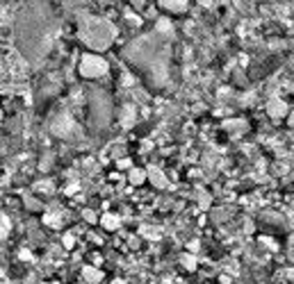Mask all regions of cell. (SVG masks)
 <instances>
[{"instance_id":"7a4b0ae2","label":"cell","mask_w":294,"mask_h":284,"mask_svg":"<svg viewBox=\"0 0 294 284\" xmlns=\"http://www.w3.org/2000/svg\"><path fill=\"white\" fill-rule=\"evenodd\" d=\"M57 34V18L51 5L44 0H32L21 9L16 18V46L30 64H39L53 46Z\"/></svg>"},{"instance_id":"7c38bea8","label":"cell","mask_w":294,"mask_h":284,"mask_svg":"<svg viewBox=\"0 0 294 284\" xmlns=\"http://www.w3.org/2000/svg\"><path fill=\"white\" fill-rule=\"evenodd\" d=\"M7 232H9V218L0 216V239H5Z\"/></svg>"},{"instance_id":"7402d4cb","label":"cell","mask_w":294,"mask_h":284,"mask_svg":"<svg viewBox=\"0 0 294 284\" xmlns=\"http://www.w3.org/2000/svg\"><path fill=\"white\" fill-rule=\"evenodd\" d=\"M112 284H125V282H123V280H114Z\"/></svg>"},{"instance_id":"52a82bcc","label":"cell","mask_w":294,"mask_h":284,"mask_svg":"<svg viewBox=\"0 0 294 284\" xmlns=\"http://www.w3.org/2000/svg\"><path fill=\"white\" fill-rule=\"evenodd\" d=\"M146 178L153 182V187H158V189H162V187H167V178L162 175V171H158V168H148Z\"/></svg>"},{"instance_id":"3957f363","label":"cell","mask_w":294,"mask_h":284,"mask_svg":"<svg viewBox=\"0 0 294 284\" xmlns=\"http://www.w3.org/2000/svg\"><path fill=\"white\" fill-rule=\"evenodd\" d=\"M78 37L91 50H105L110 48L117 37V28L105 18L96 16H80L78 18Z\"/></svg>"},{"instance_id":"44dd1931","label":"cell","mask_w":294,"mask_h":284,"mask_svg":"<svg viewBox=\"0 0 294 284\" xmlns=\"http://www.w3.org/2000/svg\"><path fill=\"white\" fill-rule=\"evenodd\" d=\"M198 2H201V5H210V0H198Z\"/></svg>"},{"instance_id":"8992f818","label":"cell","mask_w":294,"mask_h":284,"mask_svg":"<svg viewBox=\"0 0 294 284\" xmlns=\"http://www.w3.org/2000/svg\"><path fill=\"white\" fill-rule=\"evenodd\" d=\"M82 278H85L89 284H98L103 280V273H101V268L98 266H85L82 268Z\"/></svg>"},{"instance_id":"5bb4252c","label":"cell","mask_w":294,"mask_h":284,"mask_svg":"<svg viewBox=\"0 0 294 284\" xmlns=\"http://www.w3.org/2000/svg\"><path fill=\"white\" fill-rule=\"evenodd\" d=\"M25 205H28V209H32V212H39V209H41V202H37L34 198H28Z\"/></svg>"},{"instance_id":"ac0fdd59","label":"cell","mask_w":294,"mask_h":284,"mask_svg":"<svg viewBox=\"0 0 294 284\" xmlns=\"http://www.w3.org/2000/svg\"><path fill=\"white\" fill-rule=\"evenodd\" d=\"M119 166H121V168H128V166H130V162H128V159H121Z\"/></svg>"},{"instance_id":"2e32d148","label":"cell","mask_w":294,"mask_h":284,"mask_svg":"<svg viewBox=\"0 0 294 284\" xmlns=\"http://www.w3.org/2000/svg\"><path fill=\"white\" fill-rule=\"evenodd\" d=\"M44 223H46V225H53V228H55V225H59V218L53 216V214H48V216L44 218Z\"/></svg>"},{"instance_id":"30bf717a","label":"cell","mask_w":294,"mask_h":284,"mask_svg":"<svg viewBox=\"0 0 294 284\" xmlns=\"http://www.w3.org/2000/svg\"><path fill=\"white\" fill-rule=\"evenodd\" d=\"M269 114H272V116H283V114H285V105H283V102H281V100H272V102H269Z\"/></svg>"},{"instance_id":"e0dca14e","label":"cell","mask_w":294,"mask_h":284,"mask_svg":"<svg viewBox=\"0 0 294 284\" xmlns=\"http://www.w3.org/2000/svg\"><path fill=\"white\" fill-rule=\"evenodd\" d=\"M85 218L89 221V223H94V221H96V214H94V212H85Z\"/></svg>"},{"instance_id":"9c48e42d","label":"cell","mask_w":294,"mask_h":284,"mask_svg":"<svg viewBox=\"0 0 294 284\" xmlns=\"http://www.w3.org/2000/svg\"><path fill=\"white\" fill-rule=\"evenodd\" d=\"M101 223H103V228H105V230H117L121 221H119V216H114V214H105Z\"/></svg>"},{"instance_id":"8fae6325","label":"cell","mask_w":294,"mask_h":284,"mask_svg":"<svg viewBox=\"0 0 294 284\" xmlns=\"http://www.w3.org/2000/svg\"><path fill=\"white\" fill-rule=\"evenodd\" d=\"M146 180V173L144 171H130V182L132 184H142Z\"/></svg>"},{"instance_id":"ffe728a7","label":"cell","mask_w":294,"mask_h":284,"mask_svg":"<svg viewBox=\"0 0 294 284\" xmlns=\"http://www.w3.org/2000/svg\"><path fill=\"white\" fill-rule=\"evenodd\" d=\"M290 125H294V112L290 114Z\"/></svg>"},{"instance_id":"5b68a950","label":"cell","mask_w":294,"mask_h":284,"mask_svg":"<svg viewBox=\"0 0 294 284\" xmlns=\"http://www.w3.org/2000/svg\"><path fill=\"white\" fill-rule=\"evenodd\" d=\"M80 73L85 78H103L108 73V61L98 55H85L80 61Z\"/></svg>"},{"instance_id":"ba28073f","label":"cell","mask_w":294,"mask_h":284,"mask_svg":"<svg viewBox=\"0 0 294 284\" xmlns=\"http://www.w3.org/2000/svg\"><path fill=\"white\" fill-rule=\"evenodd\" d=\"M160 5L169 11H182L187 7V0H160Z\"/></svg>"},{"instance_id":"9a60e30c","label":"cell","mask_w":294,"mask_h":284,"mask_svg":"<svg viewBox=\"0 0 294 284\" xmlns=\"http://www.w3.org/2000/svg\"><path fill=\"white\" fill-rule=\"evenodd\" d=\"M64 248H73L75 245V239H73V234H64Z\"/></svg>"},{"instance_id":"d6986e66","label":"cell","mask_w":294,"mask_h":284,"mask_svg":"<svg viewBox=\"0 0 294 284\" xmlns=\"http://www.w3.org/2000/svg\"><path fill=\"white\" fill-rule=\"evenodd\" d=\"M18 255H21V259H30V252L28 250H21Z\"/></svg>"},{"instance_id":"4fadbf2b","label":"cell","mask_w":294,"mask_h":284,"mask_svg":"<svg viewBox=\"0 0 294 284\" xmlns=\"http://www.w3.org/2000/svg\"><path fill=\"white\" fill-rule=\"evenodd\" d=\"M182 266H185L187 271H194V268H196V259H194V255H185V257H182Z\"/></svg>"},{"instance_id":"277c9868","label":"cell","mask_w":294,"mask_h":284,"mask_svg":"<svg viewBox=\"0 0 294 284\" xmlns=\"http://www.w3.org/2000/svg\"><path fill=\"white\" fill-rule=\"evenodd\" d=\"M89 125L91 132L103 134L108 130L110 121H112V100H110L108 94H103L101 89H94L89 94Z\"/></svg>"},{"instance_id":"6da1fadb","label":"cell","mask_w":294,"mask_h":284,"mask_svg":"<svg viewBox=\"0 0 294 284\" xmlns=\"http://www.w3.org/2000/svg\"><path fill=\"white\" fill-rule=\"evenodd\" d=\"M171 23L160 21L151 34H144L123 48V59L144 75L146 84L160 89L169 78Z\"/></svg>"}]
</instances>
